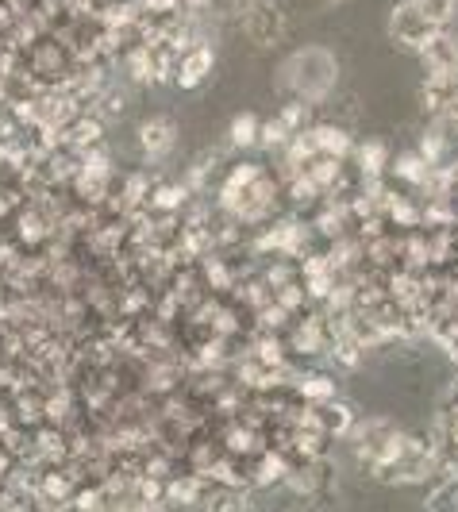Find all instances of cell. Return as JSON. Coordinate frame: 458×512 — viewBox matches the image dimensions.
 <instances>
[{
  "label": "cell",
  "mask_w": 458,
  "mask_h": 512,
  "mask_svg": "<svg viewBox=\"0 0 458 512\" xmlns=\"http://www.w3.org/2000/svg\"><path fill=\"white\" fill-rule=\"evenodd\" d=\"M278 85L289 97H297V101H328L331 93H335V85H339V58L328 47H320V43L297 47L281 62Z\"/></svg>",
  "instance_id": "6da1fadb"
},
{
  "label": "cell",
  "mask_w": 458,
  "mask_h": 512,
  "mask_svg": "<svg viewBox=\"0 0 458 512\" xmlns=\"http://www.w3.org/2000/svg\"><path fill=\"white\" fill-rule=\"evenodd\" d=\"M224 205L243 216V220H258L266 216V208L274 205V181L262 166H239L224 185Z\"/></svg>",
  "instance_id": "7a4b0ae2"
},
{
  "label": "cell",
  "mask_w": 458,
  "mask_h": 512,
  "mask_svg": "<svg viewBox=\"0 0 458 512\" xmlns=\"http://www.w3.org/2000/svg\"><path fill=\"white\" fill-rule=\"evenodd\" d=\"M389 39L397 43V47H405V51H424V43L432 39L435 31H443V27H435L412 0H405V4H397L393 12H389Z\"/></svg>",
  "instance_id": "3957f363"
},
{
  "label": "cell",
  "mask_w": 458,
  "mask_h": 512,
  "mask_svg": "<svg viewBox=\"0 0 458 512\" xmlns=\"http://www.w3.org/2000/svg\"><path fill=\"white\" fill-rule=\"evenodd\" d=\"M424 104H428V112L439 124L458 131V77H428Z\"/></svg>",
  "instance_id": "277c9868"
},
{
  "label": "cell",
  "mask_w": 458,
  "mask_h": 512,
  "mask_svg": "<svg viewBox=\"0 0 458 512\" xmlns=\"http://www.w3.org/2000/svg\"><path fill=\"white\" fill-rule=\"evenodd\" d=\"M420 58H424L428 77H458V39L451 31H435L424 43Z\"/></svg>",
  "instance_id": "5b68a950"
},
{
  "label": "cell",
  "mask_w": 458,
  "mask_h": 512,
  "mask_svg": "<svg viewBox=\"0 0 458 512\" xmlns=\"http://www.w3.org/2000/svg\"><path fill=\"white\" fill-rule=\"evenodd\" d=\"M174 143H178V128H174L170 116H151V120L139 124V147L151 154V158L170 154L174 151Z\"/></svg>",
  "instance_id": "8992f818"
},
{
  "label": "cell",
  "mask_w": 458,
  "mask_h": 512,
  "mask_svg": "<svg viewBox=\"0 0 458 512\" xmlns=\"http://www.w3.org/2000/svg\"><path fill=\"white\" fill-rule=\"evenodd\" d=\"M247 35L255 39L258 47H270V43H278L281 35H285V20H281V12L274 4H255L251 12H247Z\"/></svg>",
  "instance_id": "52a82bcc"
},
{
  "label": "cell",
  "mask_w": 458,
  "mask_h": 512,
  "mask_svg": "<svg viewBox=\"0 0 458 512\" xmlns=\"http://www.w3.org/2000/svg\"><path fill=\"white\" fill-rule=\"evenodd\" d=\"M208 70H212V51H208V47H197V51L189 54V62L181 66V85H189V89L201 85V77L208 74Z\"/></svg>",
  "instance_id": "ba28073f"
},
{
  "label": "cell",
  "mask_w": 458,
  "mask_h": 512,
  "mask_svg": "<svg viewBox=\"0 0 458 512\" xmlns=\"http://www.w3.org/2000/svg\"><path fill=\"white\" fill-rule=\"evenodd\" d=\"M412 4H416L435 27H447L458 12V0H412Z\"/></svg>",
  "instance_id": "9c48e42d"
},
{
  "label": "cell",
  "mask_w": 458,
  "mask_h": 512,
  "mask_svg": "<svg viewBox=\"0 0 458 512\" xmlns=\"http://www.w3.org/2000/svg\"><path fill=\"white\" fill-rule=\"evenodd\" d=\"M255 135H258V116H235V124H231V143L235 147H251L255 143Z\"/></svg>",
  "instance_id": "30bf717a"
},
{
  "label": "cell",
  "mask_w": 458,
  "mask_h": 512,
  "mask_svg": "<svg viewBox=\"0 0 458 512\" xmlns=\"http://www.w3.org/2000/svg\"><path fill=\"white\" fill-rule=\"evenodd\" d=\"M331 4H343V0H331Z\"/></svg>",
  "instance_id": "8fae6325"
}]
</instances>
